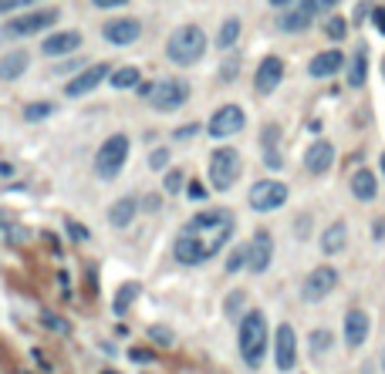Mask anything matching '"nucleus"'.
Returning a JSON list of instances; mask_svg holds the SVG:
<instances>
[{
	"label": "nucleus",
	"instance_id": "obj_9",
	"mask_svg": "<svg viewBox=\"0 0 385 374\" xmlns=\"http://www.w3.org/2000/svg\"><path fill=\"white\" fill-rule=\"evenodd\" d=\"M335 287H338V270H335V267H315V270L308 273L304 287H301V297H304L308 304H321Z\"/></svg>",
	"mask_w": 385,
	"mask_h": 374
},
{
	"label": "nucleus",
	"instance_id": "obj_8",
	"mask_svg": "<svg viewBox=\"0 0 385 374\" xmlns=\"http://www.w3.org/2000/svg\"><path fill=\"white\" fill-rule=\"evenodd\" d=\"M247 199H250L254 213H274V209H281L288 202V186L277 183V179H260V183H254Z\"/></svg>",
	"mask_w": 385,
	"mask_h": 374
},
{
	"label": "nucleus",
	"instance_id": "obj_39",
	"mask_svg": "<svg viewBox=\"0 0 385 374\" xmlns=\"http://www.w3.org/2000/svg\"><path fill=\"white\" fill-rule=\"evenodd\" d=\"M44 324H48V327H55L58 334H68V331H71V327H68V320H61L58 313H44Z\"/></svg>",
	"mask_w": 385,
	"mask_h": 374
},
{
	"label": "nucleus",
	"instance_id": "obj_52",
	"mask_svg": "<svg viewBox=\"0 0 385 374\" xmlns=\"http://www.w3.org/2000/svg\"><path fill=\"white\" fill-rule=\"evenodd\" d=\"M382 357H385V354H382ZM382 364H385V361H382Z\"/></svg>",
	"mask_w": 385,
	"mask_h": 374
},
{
	"label": "nucleus",
	"instance_id": "obj_7",
	"mask_svg": "<svg viewBox=\"0 0 385 374\" xmlns=\"http://www.w3.org/2000/svg\"><path fill=\"white\" fill-rule=\"evenodd\" d=\"M58 17H61L58 7H48V10H28V14L10 17V21L3 24V37H31V34H41V31H48Z\"/></svg>",
	"mask_w": 385,
	"mask_h": 374
},
{
	"label": "nucleus",
	"instance_id": "obj_28",
	"mask_svg": "<svg viewBox=\"0 0 385 374\" xmlns=\"http://www.w3.org/2000/svg\"><path fill=\"white\" fill-rule=\"evenodd\" d=\"M237 37H240V17H226L224 28H220V34H217V48L230 51V48L237 44Z\"/></svg>",
	"mask_w": 385,
	"mask_h": 374
},
{
	"label": "nucleus",
	"instance_id": "obj_31",
	"mask_svg": "<svg viewBox=\"0 0 385 374\" xmlns=\"http://www.w3.org/2000/svg\"><path fill=\"white\" fill-rule=\"evenodd\" d=\"M342 0H301L297 7L308 14V17H318V14H328V10H335Z\"/></svg>",
	"mask_w": 385,
	"mask_h": 374
},
{
	"label": "nucleus",
	"instance_id": "obj_6",
	"mask_svg": "<svg viewBox=\"0 0 385 374\" xmlns=\"http://www.w3.org/2000/svg\"><path fill=\"white\" fill-rule=\"evenodd\" d=\"M149 105L156 108V112H176V108H183L186 105V98H190V85L186 81H179V78H162L156 85H149Z\"/></svg>",
	"mask_w": 385,
	"mask_h": 374
},
{
	"label": "nucleus",
	"instance_id": "obj_40",
	"mask_svg": "<svg viewBox=\"0 0 385 374\" xmlns=\"http://www.w3.org/2000/svg\"><path fill=\"white\" fill-rule=\"evenodd\" d=\"M149 337H152L156 344H162V347H169V344H172V334H169L166 327H152V331H149Z\"/></svg>",
	"mask_w": 385,
	"mask_h": 374
},
{
	"label": "nucleus",
	"instance_id": "obj_2",
	"mask_svg": "<svg viewBox=\"0 0 385 374\" xmlns=\"http://www.w3.org/2000/svg\"><path fill=\"white\" fill-rule=\"evenodd\" d=\"M267 341H270V327L264 311H247L240 317V331H237V344H240V357L247 368H260L267 357Z\"/></svg>",
	"mask_w": 385,
	"mask_h": 374
},
{
	"label": "nucleus",
	"instance_id": "obj_5",
	"mask_svg": "<svg viewBox=\"0 0 385 374\" xmlns=\"http://www.w3.org/2000/svg\"><path fill=\"white\" fill-rule=\"evenodd\" d=\"M126 158H128V135L119 132V135H112V138L101 142V149H98V156H95V172L101 179H115L122 172Z\"/></svg>",
	"mask_w": 385,
	"mask_h": 374
},
{
	"label": "nucleus",
	"instance_id": "obj_20",
	"mask_svg": "<svg viewBox=\"0 0 385 374\" xmlns=\"http://www.w3.org/2000/svg\"><path fill=\"white\" fill-rule=\"evenodd\" d=\"M260 145H264V162L270 165V169H281L284 165V158L277 152V145H281V125H264V132H260Z\"/></svg>",
	"mask_w": 385,
	"mask_h": 374
},
{
	"label": "nucleus",
	"instance_id": "obj_47",
	"mask_svg": "<svg viewBox=\"0 0 385 374\" xmlns=\"http://www.w3.org/2000/svg\"><path fill=\"white\" fill-rule=\"evenodd\" d=\"M375 28H379V34H385V7L375 10Z\"/></svg>",
	"mask_w": 385,
	"mask_h": 374
},
{
	"label": "nucleus",
	"instance_id": "obj_50",
	"mask_svg": "<svg viewBox=\"0 0 385 374\" xmlns=\"http://www.w3.org/2000/svg\"><path fill=\"white\" fill-rule=\"evenodd\" d=\"M270 3H290V0H270Z\"/></svg>",
	"mask_w": 385,
	"mask_h": 374
},
{
	"label": "nucleus",
	"instance_id": "obj_34",
	"mask_svg": "<svg viewBox=\"0 0 385 374\" xmlns=\"http://www.w3.org/2000/svg\"><path fill=\"white\" fill-rule=\"evenodd\" d=\"M183 183H186V176H183L179 169H169V172H166V183H162V186H166V192H169V196H176V192L183 189Z\"/></svg>",
	"mask_w": 385,
	"mask_h": 374
},
{
	"label": "nucleus",
	"instance_id": "obj_11",
	"mask_svg": "<svg viewBox=\"0 0 385 374\" xmlns=\"http://www.w3.org/2000/svg\"><path fill=\"white\" fill-rule=\"evenodd\" d=\"M274 364H277V371H294V364H297V334L290 324H281L274 334Z\"/></svg>",
	"mask_w": 385,
	"mask_h": 374
},
{
	"label": "nucleus",
	"instance_id": "obj_32",
	"mask_svg": "<svg viewBox=\"0 0 385 374\" xmlns=\"http://www.w3.org/2000/svg\"><path fill=\"white\" fill-rule=\"evenodd\" d=\"M331 341H335L331 331H328V327H318V331L311 334V351H315V354H324V351L331 347Z\"/></svg>",
	"mask_w": 385,
	"mask_h": 374
},
{
	"label": "nucleus",
	"instance_id": "obj_23",
	"mask_svg": "<svg viewBox=\"0 0 385 374\" xmlns=\"http://www.w3.org/2000/svg\"><path fill=\"white\" fill-rule=\"evenodd\" d=\"M352 196H355V199H362V202H372V199L379 196L375 172H368V169H358V172L352 176Z\"/></svg>",
	"mask_w": 385,
	"mask_h": 374
},
{
	"label": "nucleus",
	"instance_id": "obj_17",
	"mask_svg": "<svg viewBox=\"0 0 385 374\" xmlns=\"http://www.w3.org/2000/svg\"><path fill=\"white\" fill-rule=\"evenodd\" d=\"M331 165H335V145H331V142H324V138L311 142V145H308V152H304V169H308L311 176H324Z\"/></svg>",
	"mask_w": 385,
	"mask_h": 374
},
{
	"label": "nucleus",
	"instance_id": "obj_18",
	"mask_svg": "<svg viewBox=\"0 0 385 374\" xmlns=\"http://www.w3.org/2000/svg\"><path fill=\"white\" fill-rule=\"evenodd\" d=\"M81 48V34L78 31H58L51 34L44 44H41V51L48 54V58H64V54H75Z\"/></svg>",
	"mask_w": 385,
	"mask_h": 374
},
{
	"label": "nucleus",
	"instance_id": "obj_3",
	"mask_svg": "<svg viewBox=\"0 0 385 374\" xmlns=\"http://www.w3.org/2000/svg\"><path fill=\"white\" fill-rule=\"evenodd\" d=\"M166 54H169V61L179 64V67L196 64L206 54V34H203V28H196V24L176 28V31L169 34V41H166Z\"/></svg>",
	"mask_w": 385,
	"mask_h": 374
},
{
	"label": "nucleus",
	"instance_id": "obj_35",
	"mask_svg": "<svg viewBox=\"0 0 385 374\" xmlns=\"http://www.w3.org/2000/svg\"><path fill=\"white\" fill-rule=\"evenodd\" d=\"M240 267H247V247H237L226 260V273H237Z\"/></svg>",
	"mask_w": 385,
	"mask_h": 374
},
{
	"label": "nucleus",
	"instance_id": "obj_21",
	"mask_svg": "<svg viewBox=\"0 0 385 374\" xmlns=\"http://www.w3.org/2000/svg\"><path fill=\"white\" fill-rule=\"evenodd\" d=\"M345 247H348V226H345L342 219H335V222L321 233V253H324V256H335V253H342Z\"/></svg>",
	"mask_w": 385,
	"mask_h": 374
},
{
	"label": "nucleus",
	"instance_id": "obj_15",
	"mask_svg": "<svg viewBox=\"0 0 385 374\" xmlns=\"http://www.w3.org/2000/svg\"><path fill=\"white\" fill-rule=\"evenodd\" d=\"M281 78H284V61H281L277 54H267L264 61L257 64V71H254L257 94H270L277 85H281Z\"/></svg>",
	"mask_w": 385,
	"mask_h": 374
},
{
	"label": "nucleus",
	"instance_id": "obj_27",
	"mask_svg": "<svg viewBox=\"0 0 385 374\" xmlns=\"http://www.w3.org/2000/svg\"><path fill=\"white\" fill-rule=\"evenodd\" d=\"M365 74H368V58H365V51H355L352 64H348V85L352 88H362L365 85Z\"/></svg>",
	"mask_w": 385,
	"mask_h": 374
},
{
	"label": "nucleus",
	"instance_id": "obj_25",
	"mask_svg": "<svg viewBox=\"0 0 385 374\" xmlns=\"http://www.w3.org/2000/svg\"><path fill=\"white\" fill-rule=\"evenodd\" d=\"M311 21L315 17H308L301 7H294V10H288V14H281V31H288V34H297V31H304V28H311Z\"/></svg>",
	"mask_w": 385,
	"mask_h": 374
},
{
	"label": "nucleus",
	"instance_id": "obj_26",
	"mask_svg": "<svg viewBox=\"0 0 385 374\" xmlns=\"http://www.w3.org/2000/svg\"><path fill=\"white\" fill-rule=\"evenodd\" d=\"M139 290H142L139 283H122V287H119V293H115V304H112V311L119 313V317H126L128 307H132V300L139 297Z\"/></svg>",
	"mask_w": 385,
	"mask_h": 374
},
{
	"label": "nucleus",
	"instance_id": "obj_45",
	"mask_svg": "<svg viewBox=\"0 0 385 374\" xmlns=\"http://www.w3.org/2000/svg\"><path fill=\"white\" fill-rule=\"evenodd\" d=\"M365 14H368V3H358V7H355V24H362Z\"/></svg>",
	"mask_w": 385,
	"mask_h": 374
},
{
	"label": "nucleus",
	"instance_id": "obj_37",
	"mask_svg": "<svg viewBox=\"0 0 385 374\" xmlns=\"http://www.w3.org/2000/svg\"><path fill=\"white\" fill-rule=\"evenodd\" d=\"M41 0H0V14H14V10H28Z\"/></svg>",
	"mask_w": 385,
	"mask_h": 374
},
{
	"label": "nucleus",
	"instance_id": "obj_19",
	"mask_svg": "<svg viewBox=\"0 0 385 374\" xmlns=\"http://www.w3.org/2000/svg\"><path fill=\"white\" fill-rule=\"evenodd\" d=\"M345 67V54L338 51V48H331V51H321L311 58L308 64V71H311V78H331L335 71H342Z\"/></svg>",
	"mask_w": 385,
	"mask_h": 374
},
{
	"label": "nucleus",
	"instance_id": "obj_14",
	"mask_svg": "<svg viewBox=\"0 0 385 374\" xmlns=\"http://www.w3.org/2000/svg\"><path fill=\"white\" fill-rule=\"evenodd\" d=\"M139 34H142V24H139L135 17H115V21H108V24L101 28V37H105L108 44H115V48L135 44Z\"/></svg>",
	"mask_w": 385,
	"mask_h": 374
},
{
	"label": "nucleus",
	"instance_id": "obj_43",
	"mask_svg": "<svg viewBox=\"0 0 385 374\" xmlns=\"http://www.w3.org/2000/svg\"><path fill=\"white\" fill-rule=\"evenodd\" d=\"M220 78H224V81H233V78H237V58H233V61H226V64H224V71H220Z\"/></svg>",
	"mask_w": 385,
	"mask_h": 374
},
{
	"label": "nucleus",
	"instance_id": "obj_41",
	"mask_svg": "<svg viewBox=\"0 0 385 374\" xmlns=\"http://www.w3.org/2000/svg\"><path fill=\"white\" fill-rule=\"evenodd\" d=\"M128 357H132L135 364H149V361H152V354H149V351H142V347H132V351H128Z\"/></svg>",
	"mask_w": 385,
	"mask_h": 374
},
{
	"label": "nucleus",
	"instance_id": "obj_16",
	"mask_svg": "<svg viewBox=\"0 0 385 374\" xmlns=\"http://www.w3.org/2000/svg\"><path fill=\"white\" fill-rule=\"evenodd\" d=\"M368 331H372V317L362 311V307H352V311L345 313V344L352 351L368 341Z\"/></svg>",
	"mask_w": 385,
	"mask_h": 374
},
{
	"label": "nucleus",
	"instance_id": "obj_49",
	"mask_svg": "<svg viewBox=\"0 0 385 374\" xmlns=\"http://www.w3.org/2000/svg\"><path fill=\"white\" fill-rule=\"evenodd\" d=\"M379 169H382V176H385V152H382V158H379Z\"/></svg>",
	"mask_w": 385,
	"mask_h": 374
},
{
	"label": "nucleus",
	"instance_id": "obj_29",
	"mask_svg": "<svg viewBox=\"0 0 385 374\" xmlns=\"http://www.w3.org/2000/svg\"><path fill=\"white\" fill-rule=\"evenodd\" d=\"M112 88H119V92H126V88H135L139 85V67H119V71H112Z\"/></svg>",
	"mask_w": 385,
	"mask_h": 374
},
{
	"label": "nucleus",
	"instance_id": "obj_22",
	"mask_svg": "<svg viewBox=\"0 0 385 374\" xmlns=\"http://www.w3.org/2000/svg\"><path fill=\"white\" fill-rule=\"evenodd\" d=\"M135 213H139V202H135L132 196H122V199H115V202H112V209H108V222H112L115 229H126L128 222L135 219Z\"/></svg>",
	"mask_w": 385,
	"mask_h": 374
},
{
	"label": "nucleus",
	"instance_id": "obj_53",
	"mask_svg": "<svg viewBox=\"0 0 385 374\" xmlns=\"http://www.w3.org/2000/svg\"><path fill=\"white\" fill-rule=\"evenodd\" d=\"M382 67H385V61H382Z\"/></svg>",
	"mask_w": 385,
	"mask_h": 374
},
{
	"label": "nucleus",
	"instance_id": "obj_36",
	"mask_svg": "<svg viewBox=\"0 0 385 374\" xmlns=\"http://www.w3.org/2000/svg\"><path fill=\"white\" fill-rule=\"evenodd\" d=\"M324 31H328V37H331V41H342V37L348 34V24H345L342 17H331V21L324 24Z\"/></svg>",
	"mask_w": 385,
	"mask_h": 374
},
{
	"label": "nucleus",
	"instance_id": "obj_10",
	"mask_svg": "<svg viewBox=\"0 0 385 374\" xmlns=\"http://www.w3.org/2000/svg\"><path fill=\"white\" fill-rule=\"evenodd\" d=\"M244 125H247L244 108H240V105H224V108H217V112H213V118H210V125H206V132H210L213 138H230V135H237Z\"/></svg>",
	"mask_w": 385,
	"mask_h": 374
},
{
	"label": "nucleus",
	"instance_id": "obj_42",
	"mask_svg": "<svg viewBox=\"0 0 385 374\" xmlns=\"http://www.w3.org/2000/svg\"><path fill=\"white\" fill-rule=\"evenodd\" d=\"M68 233H71L75 240H88V229H85V226H78V222H71V219H68Z\"/></svg>",
	"mask_w": 385,
	"mask_h": 374
},
{
	"label": "nucleus",
	"instance_id": "obj_48",
	"mask_svg": "<svg viewBox=\"0 0 385 374\" xmlns=\"http://www.w3.org/2000/svg\"><path fill=\"white\" fill-rule=\"evenodd\" d=\"M192 132H196V128H192V125H186V128H179V132H176V138H186V135H192Z\"/></svg>",
	"mask_w": 385,
	"mask_h": 374
},
{
	"label": "nucleus",
	"instance_id": "obj_13",
	"mask_svg": "<svg viewBox=\"0 0 385 374\" xmlns=\"http://www.w3.org/2000/svg\"><path fill=\"white\" fill-rule=\"evenodd\" d=\"M274 260V236L267 229H257L254 240L247 243V270L250 273H264Z\"/></svg>",
	"mask_w": 385,
	"mask_h": 374
},
{
	"label": "nucleus",
	"instance_id": "obj_44",
	"mask_svg": "<svg viewBox=\"0 0 385 374\" xmlns=\"http://www.w3.org/2000/svg\"><path fill=\"white\" fill-rule=\"evenodd\" d=\"M92 3H95V7H105V10H108V7H122V3H128V0H92Z\"/></svg>",
	"mask_w": 385,
	"mask_h": 374
},
{
	"label": "nucleus",
	"instance_id": "obj_46",
	"mask_svg": "<svg viewBox=\"0 0 385 374\" xmlns=\"http://www.w3.org/2000/svg\"><path fill=\"white\" fill-rule=\"evenodd\" d=\"M203 196H206V189L199 186V183H192V186H190V199H203Z\"/></svg>",
	"mask_w": 385,
	"mask_h": 374
},
{
	"label": "nucleus",
	"instance_id": "obj_38",
	"mask_svg": "<svg viewBox=\"0 0 385 374\" xmlns=\"http://www.w3.org/2000/svg\"><path fill=\"white\" fill-rule=\"evenodd\" d=\"M149 165H152L156 172H159V169H166V165H169V149H156V152L149 156Z\"/></svg>",
	"mask_w": 385,
	"mask_h": 374
},
{
	"label": "nucleus",
	"instance_id": "obj_30",
	"mask_svg": "<svg viewBox=\"0 0 385 374\" xmlns=\"http://www.w3.org/2000/svg\"><path fill=\"white\" fill-rule=\"evenodd\" d=\"M51 115H55V105H51V101L24 105V122H41V118H51Z\"/></svg>",
	"mask_w": 385,
	"mask_h": 374
},
{
	"label": "nucleus",
	"instance_id": "obj_4",
	"mask_svg": "<svg viewBox=\"0 0 385 374\" xmlns=\"http://www.w3.org/2000/svg\"><path fill=\"white\" fill-rule=\"evenodd\" d=\"M240 169H244V162H240V152L237 149H213V156H210V186L217 189V192H226V189H233V183L240 179Z\"/></svg>",
	"mask_w": 385,
	"mask_h": 374
},
{
	"label": "nucleus",
	"instance_id": "obj_33",
	"mask_svg": "<svg viewBox=\"0 0 385 374\" xmlns=\"http://www.w3.org/2000/svg\"><path fill=\"white\" fill-rule=\"evenodd\" d=\"M244 304H247V293L244 290H233L230 297H226V317H240V311H244Z\"/></svg>",
	"mask_w": 385,
	"mask_h": 374
},
{
	"label": "nucleus",
	"instance_id": "obj_51",
	"mask_svg": "<svg viewBox=\"0 0 385 374\" xmlns=\"http://www.w3.org/2000/svg\"><path fill=\"white\" fill-rule=\"evenodd\" d=\"M101 374H119V371H101Z\"/></svg>",
	"mask_w": 385,
	"mask_h": 374
},
{
	"label": "nucleus",
	"instance_id": "obj_24",
	"mask_svg": "<svg viewBox=\"0 0 385 374\" xmlns=\"http://www.w3.org/2000/svg\"><path fill=\"white\" fill-rule=\"evenodd\" d=\"M28 51H10L7 58H0V81H17L24 71H28Z\"/></svg>",
	"mask_w": 385,
	"mask_h": 374
},
{
	"label": "nucleus",
	"instance_id": "obj_1",
	"mask_svg": "<svg viewBox=\"0 0 385 374\" xmlns=\"http://www.w3.org/2000/svg\"><path fill=\"white\" fill-rule=\"evenodd\" d=\"M233 229H237V219L230 209H203L179 229V236L172 243V256L183 267H199L230 243Z\"/></svg>",
	"mask_w": 385,
	"mask_h": 374
},
{
	"label": "nucleus",
	"instance_id": "obj_12",
	"mask_svg": "<svg viewBox=\"0 0 385 374\" xmlns=\"http://www.w3.org/2000/svg\"><path fill=\"white\" fill-rule=\"evenodd\" d=\"M105 78H112V67H108V64H92V67L78 71V74L64 85V94H68V98H81V94L95 92Z\"/></svg>",
	"mask_w": 385,
	"mask_h": 374
}]
</instances>
